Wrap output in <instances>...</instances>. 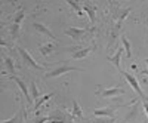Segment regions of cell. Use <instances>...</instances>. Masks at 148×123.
Instances as JSON below:
<instances>
[{"mask_svg": "<svg viewBox=\"0 0 148 123\" xmlns=\"http://www.w3.org/2000/svg\"><path fill=\"white\" fill-rule=\"evenodd\" d=\"M16 51H18V54L21 55V58H22V61H24V64H27L28 67H31V68H36V70H39V71H45V67L43 65H40L37 61L28 54V51L25 47H21V46H18L16 47Z\"/></svg>", "mask_w": 148, "mask_h": 123, "instance_id": "obj_1", "label": "cell"}, {"mask_svg": "<svg viewBox=\"0 0 148 123\" xmlns=\"http://www.w3.org/2000/svg\"><path fill=\"white\" fill-rule=\"evenodd\" d=\"M70 71H83V68H79V67H73V65H61V67H56L51 71H47L46 74H45V79H53V77H59V76H62V74H67V73Z\"/></svg>", "mask_w": 148, "mask_h": 123, "instance_id": "obj_2", "label": "cell"}, {"mask_svg": "<svg viewBox=\"0 0 148 123\" xmlns=\"http://www.w3.org/2000/svg\"><path fill=\"white\" fill-rule=\"evenodd\" d=\"M121 74H123V77H125L126 80H127V83L132 86V89L136 92V95L141 98L142 101H145L147 100V96L144 95V92H142V89H141V86H139V82L136 80V77H135L133 74H130V73H127V71H120Z\"/></svg>", "mask_w": 148, "mask_h": 123, "instance_id": "obj_3", "label": "cell"}, {"mask_svg": "<svg viewBox=\"0 0 148 123\" xmlns=\"http://www.w3.org/2000/svg\"><path fill=\"white\" fill-rule=\"evenodd\" d=\"M24 18H25V12H24L22 9L18 10L16 14H15V16H14V22H12L10 30H9V33H10V39H16V37H18L19 27H21V22H22Z\"/></svg>", "mask_w": 148, "mask_h": 123, "instance_id": "obj_4", "label": "cell"}, {"mask_svg": "<svg viewBox=\"0 0 148 123\" xmlns=\"http://www.w3.org/2000/svg\"><path fill=\"white\" fill-rule=\"evenodd\" d=\"M98 95H101V96H104V98L117 96V95H125V88H123V86H114V88H107V89L99 88V92H98Z\"/></svg>", "mask_w": 148, "mask_h": 123, "instance_id": "obj_5", "label": "cell"}, {"mask_svg": "<svg viewBox=\"0 0 148 123\" xmlns=\"http://www.w3.org/2000/svg\"><path fill=\"white\" fill-rule=\"evenodd\" d=\"M88 33H89L88 28H77V27H71V28H67V30H65V34L70 36L73 40H80V39H83Z\"/></svg>", "mask_w": 148, "mask_h": 123, "instance_id": "obj_6", "label": "cell"}, {"mask_svg": "<svg viewBox=\"0 0 148 123\" xmlns=\"http://www.w3.org/2000/svg\"><path fill=\"white\" fill-rule=\"evenodd\" d=\"M10 80H14V82L19 86V89H21V92L24 93V96H25L27 102H28V104H33V98H31L30 89L27 88V85L24 83V80H22V79H19V77H16V76H10Z\"/></svg>", "mask_w": 148, "mask_h": 123, "instance_id": "obj_7", "label": "cell"}, {"mask_svg": "<svg viewBox=\"0 0 148 123\" xmlns=\"http://www.w3.org/2000/svg\"><path fill=\"white\" fill-rule=\"evenodd\" d=\"M116 110H117L116 105H110V107H105V108H98L92 113V116H95V117H114Z\"/></svg>", "mask_w": 148, "mask_h": 123, "instance_id": "obj_8", "label": "cell"}, {"mask_svg": "<svg viewBox=\"0 0 148 123\" xmlns=\"http://www.w3.org/2000/svg\"><path fill=\"white\" fill-rule=\"evenodd\" d=\"M33 28L36 30V31H39V33H42V34H45V36H47V37L49 39H52L53 42H58V37H56V36L51 31V30H49L46 25H45V24H42V22H37V21H34L33 22Z\"/></svg>", "mask_w": 148, "mask_h": 123, "instance_id": "obj_9", "label": "cell"}, {"mask_svg": "<svg viewBox=\"0 0 148 123\" xmlns=\"http://www.w3.org/2000/svg\"><path fill=\"white\" fill-rule=\"evenodd\" d=\"M93 46H88V47H82V49H77V51H74L73 54H71V56L74 58V59H83V58H86L92 51H93Z\"/></svg>", "mask_w": 148, "mask_h": 123, "instance_id": "obj_10", "label": "cell"}, {"mask_svg": "<svg viewBox=\"0 0 148 123\" xmlns=\"http://www.w3.org/2000/svg\"><path fill=\"white\" fill-rule=\"evenodd\" d=\"M25 114H27V111H25V108H21L19 111L12 117V119H9V120H2L0 123H24V119H25Z\"/></svg>", "mask_w": 148, "mask_h": 123, "instance_id": "obj_11", "label": "cell"}, {"mask_svg": "<svg viewBox=\"0 0 148 123\" xmlns=\"http://www.w3.org/2000/svg\"><path fill=\"white\" fill-rule=\"evenodd\" d=\"M55 95V92H51V93H46V95H43V96H40L39 100H36V104H34V111H36V114L39 113V110H40V107L45 104V102H47L51 98Z\"/></svg>", "mask_w": 148, "mask_h": 123, "instance_id": "obj_12", "label": "cell"}, {"mask_svg": "<svg viewBox=\"0 0 148 123\" xmlns=\"http://www.w3.org/2000/svg\"><path fill=\"white\" fill-rule=\"evenodd\" d=\"M82 8H83V10L84 12H88V15H89V21H90V24H95V10H96V8L92 5V3H83L82 5Z\"/></svg>", "mask_w": 148, "mask_h": 123, "instance_id": "obj_13", "label": "cell"}, {"mask_svg": "<svg viewBox=\"0 0 148 123\" xmlns=\"http://www.w3.org/2000/svg\"><path fill=\"white\" fill-rule=\"evenodd\" d=\"M56 49V43H51V42H47V43H45V45H42L40 47H39V51H40V54L42 55H45V56H47V55H51L53 51Z\"/></svg>", "mask_w": 148, "mask_h": 123, "instance_id": "obj_14", "label": "cell"}, {"mask_svg": "<svg viewBox=\"0 0 148 123\" xmlns=\"http://www.w3.org/2000/svg\"><path fill=\"white\" fill-rule=\"evenodd\" d=\"M123 51H125V47L121 46V47H119V51H117V52H116L113 56H108V59H110L111 63H113V64H114V65L119 68V71H121V70H120V58H121V54H123Z\"/></svg>", "mask_w": 148, "mask_h": 123, "instance_id": "obj_15", "label": "cell"}, {"mask_svg": "<svg viewBox=\"0 0 148 123\" xmlns=\"http://www.w3.org/2000/svg\"><path fill=\"white\" fill-rule=\"evenodd\" d=\"M71 116L76 117V119H80V120L84 119V117H83V111H82V107L79 105L77 100L73 101V111H71Z\"/></svg>", "mask_w": 148, "mask_h": 123, "instance_id": "obj_16", "label": "cell"}, {"mask_svg": "<svg viewBox=\"0 0 148 123\" xmlns=\"http://www.w3.org/2000/svg\"><path fill=\"white\" fill-rule=\"evenodd\" d=\"M5 68H6L8 73H10V76L15 74V65H14V61H12V58L5 56Z\"/></svg>", "mask_w": 148, "mask_h": 123, "instance_id": "obj_17", "label": "cell"}, {"mask_svg": "<svg viewBox=\"0 0 148 123\" xmlns=\"http://www.w3.org/2000/svg\"><path fill=\"white\" fill-rule=\"evenodd\" d=\"M67 3L74 9V12H76L79 16H83V8H82V5H80L79 2H74V0H67Z\"/></svg>", "mask_w": 148, "mask_h": 123, "instance_id": "obj_18", "label": "cell"}, {"mask_svg": "<svg viewBox=\"0 0 148 123\" xmlns=\"http://www.w3.org/2000/svg\"><path fill=\"white\" fill-rule=\"evenodd\" d=\"M121 45H123V47H125L127 58H130V56H132V49H130V43H129V40H127L126 36H121Z\"/></svg>", "mask_w": 148, "mask_h": 123, "instance_id": "obj_19", "label": "cell"}, {"mask_svg": "<svg viewBox=\"0 0 148 123\" xmlns=\"http://www.w3.org/2000/svg\"><path fill=\"white\" fill-rule=\"evenodd\" d=\"M30 93H31V98H33V100H39V98H40L39 89H37V85H36L34 80L30 83Z\"/></svg>", "mask_w": 148, "mask_h": 123, "instance_id": "obj_20", "label": "cell"}, {"mask_svg": "<svg viewBox=\"0 0 148 123\" xmlns=\"http://www.w3.org/2000/svg\"><path fill=\"white\" fill-rule=\"evenodd\" d=\"M129 14H130V9H125V10H121V14H120V15H119V18H117V25H116L117 28H120V27H121L123 19H125Z\"/></svg>", "mask_w": 148, "mask_h": 123, "instance_id": "obj_21", "label": "cell"}, {"mask_svg": "<svg viewBox=\"0 0 148 123\" xmlns=\"http://www.w3.org/2000/svg\"><path fill=\"white\" fill-rule=\"evenodd\" d=\"M92 123H114V117H98V119H92Z\"/></svg>", "mask_w": 148, "mask_h": 123, "instance_id": "obj_22", "label": "cell"}, {"mask_svg": "<svg viewBox=\"0 0 148 123\" xmlns=\"http://www.w3.org/2000/svg\"><path fill=\"white\" fill-rule=\"evenodd\" d=\"M49 120V116H40V117H37L36 120H34V123H47Z\"/></svg>", "mask_w": 148, "mask_h": 123, "instance_id": "obj_23", "label": "cell"}, {"mask_svg": "<svg viewBox=\"0 0 148 123\" xmlns=\"http://www.w3.org/2000/svg\"><path fill=\"white\" fill-rule=\"evenodd\" d=\"M144 108H145V113H147V117H148V98L144 101Z\"/></svg>", "mask_w": 148, "mask_h": 123, "instance_id": "obj_24", "label": "cell"}, {"mask_svg": "<svg viewBox=\"0 0 148 123\" xmlns=\"http://www.w3.org/2000/svg\"><path fill=\"white\" fill-rule=\"evenodd\" d=\"M145 63H147V67H148V59H145ZM142 73H144V74H148V68H147V70H144Z\"/></svg>", "mask_w": 148, "mask_h": 123, "instance_id": "obj_25", "label": "cell"}, {"mask_svg": "<svg viewBox=\"0 0 148 123\" xmlns=\"http://www.w3.org/2000/svg\"><path fill=\"white\" fill-rule=\"evenodd\" d=\"M145 24H147V25H148V16H147V19H145Z\"/></svg>", "mask_w": 148, "mask_h": 123, "instance_id": "obj_26", "label": "cell"}, {"mask_svg": "<svg viewBox=\"0 0 148 123\" xmlns=\"http://www.w3.org/2000/svg\"><path fill=\"white\" fill-rule=\"evenodd\" d=\"M121 123H123V122H121Z\"/></svg>", "mask_w": 148, "mask_h": 123, "instance_id": "obj_27", "label": "cell"}]
</instances>
